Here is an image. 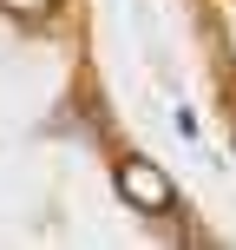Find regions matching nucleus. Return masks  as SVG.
I'll return each mask as SVG.
<instances>
[{
    "label": "nucleus",
    "instance_id": "obj_1",
    "mask_svg": "<svg viewBox=\"0 0 236 250\" xmlns=\"http://www.w3.org/2000/svg\"><path fill=\"white\" fill-rule=\"evenodd\" d=\"M112 185H118L125 211H138V217H171V211H177V185L164 178L158 158H138V151H131V158H118Z\"/></svg>",
    "mask_w": 236,
    "mask_h": 250
},
{
    "label": "nucleus",
    "instance_id": "obj_2",
    "mask_svg": "<svg viewBox=\"0 0 236 250\" xmlns=\"http://www.w3.org/2000/svg\"><path fill=\"white\" fill-rule=\"evenodd\" d=\"M53 7L59 0H0V13H13V20H46Z\"/></svg>",
    "mask_w": 236,
    "mask_h": 250
}]
</instances>
